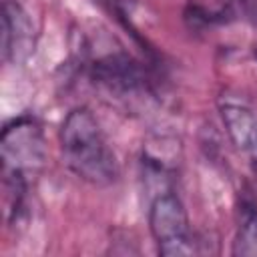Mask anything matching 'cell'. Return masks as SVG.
<instances>
[{
	"instance_id": "obj_5",
	"label": "cell",
	"mask_w": 257,
	"mask_h": 257,
	"mask_svg": "<svg viewBox=\"0 0 257 257\" xmlns=\"http://www.w3.org/2000/svg\"><path fill=\"white\" fill-rule=\"evenodd\" d=\"M32 50V24L28 14L14 2L2 4V56L8 62L24 60Z\"/></svg>"
},
{
	"instance_id": "obj_8",
	"label": "cell",
	"mask_w": 257,
	"mask_h": 257,
	"mask_svg": "<svg viewBox=\"0 0 257 257\" xmlns=\"http://www.w3.org/2000/svg\"><path fill=\"white\" fill-rule=\"evenodd\" d=\"M98 6H102L116 22H120L126 30H131L135 36V28H133V22H131V8L135 4V0H94Z\"/></svg>"
},
{
	"instance_id": "obj_1",
	"label": "cell",
	"mask_w": 257,
	"mask_h": 257,
	"mask_svg": "<svg viewBox=\"0 0 257 257\" xmlns=\"http://www.w3.org/2000/svg\"><path fill=\"white\" fill-rule=\"evenodd\" d=\"M62 163L84 183L108 187L118 179V163L108 147L98 120L84 108H72L58 131Z\"/></svg>"
},
{
	"instance_id": "obj_2",
	"label": "cell",
	"mask_w": 257,
	"mask_h": 257,
	"mask_svg": "<svg viewBox=\"0 0 257 257\" xmlns=\"http://www.w3.org/2000/svg\"><path fill=\"white\" fill-rule=\"evenodd\" d=\"M149 229L161 255H193L195 241L183 201L173 191L157 193L149 207Z\"/></svg>"
},
{
	"instance_id": "obj_7",
	"label": "cell",
	"mask_w": 257,
	"mask_h": 257,
	"mask_svg": "<svg viewBox=\"0 0 257 257\" xmlns=\"http://www.w3.org/2000/svg\"><path fill=\"white\" fill-rule=\"evenodd\" d=\"M233 253L235 255L257 253V199L249 187L241 191L237 203V233H235Z\"/></svg>"
},
{
	"instance_id": "obj_6",
	"label": "cell",
	"mask_w": 257,
	"mask_h": 257,
	"mask_svg": "<svg viewBox=\"0 0 257 257\" xmlns=\"http://www.w3.org/2000/svg\"><path fill=\"white\" fill-rule=\"evenodd\" d=\"M221 118L231 143L249 159L257 175V116L243 104L225 102L221 104Z\"/></svg>"
},
{
	"instance_id": "obj_3",
	"label": "cell",
	"mask_w": 257,
	"mask_h": 257,
	"mask_svg": "<svg viewBox=\"0 0 257 257\" xmlns=\"http://www.w3.org/2000/svg\"><path fill=\"white\" fill-rule=\"evenodd\" d=\"M0 155L4 171H34L44 161V137L40 124L32 116H18L2 128Z\"/></svg>"
},
{
	"instance_id": "obj_4",
	"label": "cell",
	"mask_w": 257,
	"mask_h": 257,
	"mask_svg": "<svg viewBox=\"0 0 257 257\" xmlns=\"http://www.w3.org/2000/svg\"><path fill=\"white\" fill-rule=\"evenodd\" d=\"M90 78L116 98L139 96L149 90V80L141 62L122 50L96 58L90 66Z\"/></svg>"
}]
</instances>
